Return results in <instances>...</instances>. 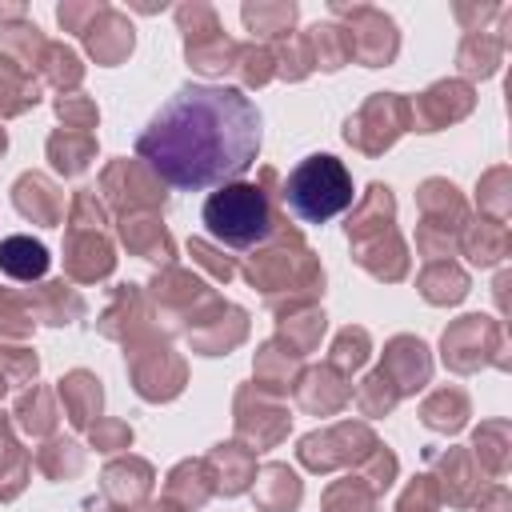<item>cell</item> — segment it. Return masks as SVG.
<instances>
[{
  "instance_id": "cell-1",
  "label": "cell",
  "mask_w": 512,
  "mask_h": 512,
  "mask_svg": "<svg viewBox=\"0 0 512 512\" xmlns=\"http://www.w3.org/2000/svg\"><path fill=\"white\" fill-rule=\"evenodd\" d=\"M260 152V108L232 84H184L136 136V156L172 188L240 180Z\"/></svg>"
},
{
  "instance_id": "cell-2",
  "label": "cell",
  "mask_w": 512,
  "mask_h": 512,
  "mask_svg": "<svg viewBox=\"0 0 512 512\" xmlns=\"http://www.w3.org/2000/svg\"><path fill=\"white\" fill-rule=\"evenodd\" d=\"M200 220H204V232L216 244L256 248L272 232V204H268L264 188L232 180V184H220L216 192H208V200L200 208Z\"/></svg>"
},
{
  "instance_id": "cell-3",
  "label": "cell",
  "mask_w": 512,
  "mask_h": 512,
  "mask_svg": "<svg viewBox=\"0 0 512 512\" xmlns=\"http://www.w3.org/2000/svg\"><path fill=\"white\" fill-rule=\"evenodd\" d=\"M284 204L304 224H328L332 216H340L352 204V176L336 156L312 152L288 172Z\"/></svg>"
},
{
  "instance_id": "cell-4",
  "label": "cell",
  "mask_w": 512,
  "mask_h": 512,
  "mask_svg": "<svg viewBox=\"0 0 512 512\" xmlns=\"http://www.w3.org/2000/svg\"><path fill=\"white\" fill-rule=\"evenodd\" d=\"M48 248L32 236H8L0 240V272L12 280H40L48 272Z\"/></svg>"
}]
</instances>
